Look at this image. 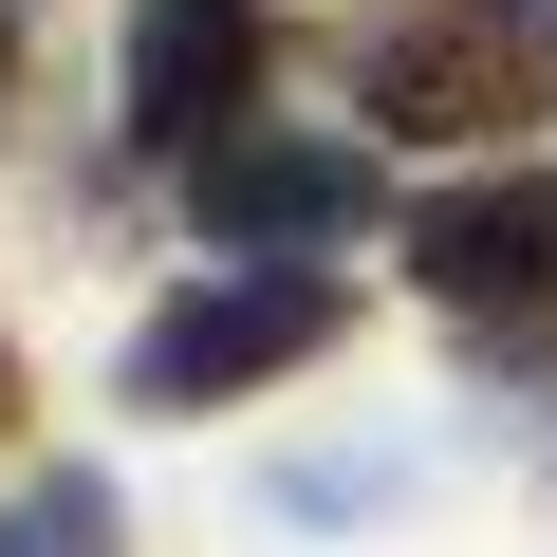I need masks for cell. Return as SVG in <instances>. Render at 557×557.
I'll return each mask as SVG.
<instances>
[{"label": "cell", "mask_w": 557, "mask_h": 557, "mask_svg": "<svg viewBox=\"0 0 557 557\" xmlns=\"http://www.w3.org/2000/svg\"><path fill=\"white\" fill-rule=\"evenodd\" d=\"M354 75H372L391 131L465 149V131H520V112L557 94V20H539V0H428V20H372Z\"/></svg>", "instance_id": "obj_1"}, {"label": "cell", "mask_w": 557, "mask_h": 557, "mask_svg": "<svg viewBox=\"0 0 557 557\" xmlns=\"http://www.w3.org/2000/svg\"><path fill=\"white\" fill-rule=\"evenodd\" d=\"M354 335V298L335 278H205V298H168L149 335H131V391L149 409H223V391H260V372H298V354H335Z\"/></svg>", "instance_id": "obj_2"}, {"label": "cell", "mask_w": 557, "mask_h": 557, "mask_svg": "<svg viewBox=\"0 0 557 557\" xmlns=\"http://www.w3.org/2000/svg\"><path fill=\"white\" fill-rule=\"evenodd\" d=\"M354 223H372V149H298V131L205 149V242H242L260 278L298 260V242H354Z\"/></svg>", "instance_id": "obj_3"}, {"label": "cell", "mask_w": 557, "mask_h": 557, "mask_svg": "<svg viewBox=\"0 0 557 557\" xmlns=\"http://www.w3.org/2000/svg\"><path fill=\"white\" fill-rule=\"evenodd\" d=\"M409 278L428 298H465V317H557V168H520V186H446L428 223H409Z\"/></svg>", "instance_id": "obj_4"}, {"label": "cell", "mask_w": 557, "mask_h": 557, "mask_svg": "<svg viewBox=\"0 0 557 557\" xmlns=\"http://www.w3.org/2000/svg\"><path fill=\"white\" fill-rule=\"evenodd\" d=\"M131 112L168 149H223L260 112V20L242 0H131Z\"/></svg>", "instance_id": "obj_5"}, {"label": "cell", "mask_w": 557, "mask_h": 557, "mask_svg": "<svg viewBox=\"0 0 557 557\" xmlns=\"http://www.w3.org/2000/svg\"><path fill=\"white\" fill-rule=\"evenodd\" d=\"M0 557H112V483H20L0 502Z\"/></svg>", "instance_id": "obj_6"}, {"label": "cell", "mask_w": 557, "mask_h": 557, "mask_svg": "<svg viewBox=\"0 0 557 557\" xmlns=\"http://www.w3.org/2000/svg\"><path fill=\"white\" fill-rule=\"evenodd\" d=\"M0 409H20V354H0Z\"/></svg>", "instance_id": "obj_7"}]
</instances>
